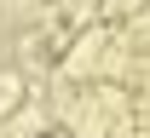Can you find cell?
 Listing matches in <instances>:
<instances>
[{
	"mask_svg": "<svg viewBox=\"0 0 150 138\" xmlns=\"http://www.w3.org/2000/svg\"><path fill=\"white\" fill-rule=\"evenodd\" d=\"M23 92H29V86H23V75H18V69H0V121H6V115L23 104Z\"/></svg>",
	"mask_w": 150,
	"mask_h": 138,
	"instance_id": "cell-1",
	"label": "cell"
},
{
	"mask_svg": "<svg viewBox=\"0 0 150 138\" xmlns=\"http://www.w3.org/2000/svg\"><path fill=\"white\" fill-rule=\"evenodd\" d=\"M150 0H104V18H121V12H144Z\"/></svg>",
	"mask_w": 150,
	"mask_h": 138,
	"instance_id": "cell-2",
	"label": "cell"
}]
</instances>
